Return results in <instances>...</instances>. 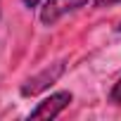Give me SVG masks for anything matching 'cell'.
<instances>
[{
	"label": "cell",
	"instance_id": "8992f818",
	"mask_svg": "<svg viewBox=\"0 0 121 121\" xmlns=\"http://www.w3.org/2000/svg\"><path fill=\"white\" fill-rule=\"evenodd\" d=\"M22 3H24L26 7H38V5H40V0H22Z\"/></svg>",
	"mask_w": 121,
	"mask_h": 121
},
{
	"label": "cell",
	"instance_id": "7a4b0ae2",
	"mask_svg": "<svg viewBox=\"0 0 121 121\" xmlns=\"http://www.w3.org/2000/svg\"><path fill=\"white\" fill-rule=\"evenodd\" d=\"M90 0H45L40 7V24L43 26H55L59 19L69 12H76L86 7Z\"/></svg>",
	"mask_w": 121,
	"mask_h": 121
},
{
	"label": "cell",
	"instance_id": "5b68a950",
	"mask_svg": "<svg viewBox=\"0 0 121 121\" xmlns=\"http://www.w3.org/2000/svg\"><path fill=\"white\" fill-rule=\"evenodd\" d=\"M116 3H121V0H95V7H112Z\"/></svg>",
	"mask_w": 121,
	"mask_h": 121
},
{
	"label": "cell",
	"instance_id": "6da1fadb",
	"mask_svg": "<svg viewBox=\"0 0 121 121\" xmlns=\"http://www.w3.org/2000/svg\"><path fill=\"white\" fill-rule=\"evenodd\" d=\"M64 69H67V64H64V62H55V64L45 67L43 71H38V74H33L31 78H26V81L22 83L19 93H22L24 97H33V95H38V93L48 90L52 83H57L59 78H62Z\"/></svg>",
	"mask_w": 121,
	"mask_h": 121
},
{
	"label": "cell",
	"instance_id": "3957f363",
	"mask_svg": "<svg viewBox=\"0 0 121 121\" xmlns=\"http://www.w3.org/2000/svg\"><path fill=\"white\" fill-rule=\"evenodd\" d=\"M74 95L69 90H59V93H52L50 97H45L43 102H38L31 112H29V119H55L59 116L69 104H71Z\"/></svg>",
	"mask_w": 121,
	"mask_h": 121
},
{
	"label": "cell",
	"instance_id": "277c9868",
	"mask_svg": "<svg viewBox=\"0 0 121 121\" xmlns=\"http://www.w3.org/2000/svg\"><path fill=\"white\" fill-rule=\"evenodd\" d=\"M109 100H112L114 104H121V78L114 83V88H112V93H109Z\"/></svg>",
	"mask_w": 121,
	"mask_h": 121
}]
</instances>
